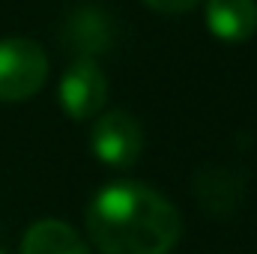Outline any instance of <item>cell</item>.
<instances>
[{
    "mask_svg": "<svg viewBox=\"0 0 257 254\" xmlns=\"http://www.w3.org/2000/svg\"><path fill=\"white\" fill-rule=\"evenodd\" d=\"M180 230L177 206L138 180L105 186L87 206V233L102 254H168Z\"/></svg>",
    "mask_w": 257,
    "mask_h": 254,
    "instance_id": "obj_1",
    "label": "cell"
},
{
    "mask_svg": "<svg viewBox=\"0 0 257 254\" xmlns=\"http://www.w3.org/2000/svg\"><path fill=\"white\" fill-rule=\"evenodd\" d=\"M48 81V57L27 36L0 39V102H24Z\"/></svg>",
    "mask_w": 257,
    "mask_h": 254,
    "instance_id": "obj_2",
    "label": "cell"
},
{
    "mask_svg": "<svg viewBox=\"0 0 257 254\" xmlns=\"http://www.w3.org/2000/svg\"><path fill=\"white\" fill-rule=\"evenodd\" d=\"M90 147H93V156L102 165L128 168L141 159V150H144L141 123L126 111H108L93 123Z\"/></svg>",
    "mask_w": 257,
    "mask_h": 254,
    "instance_id": "obj_3",
    "label": "cell"
},
{
    "mask_svg": "<svg viewBox=\"0 0 257 254\" xmlns=\"http://www.w3.org/2000/svg\"><path fill=\"white\" fill-rule=\"evenodd\" d=\"M57 99H60V108L66 111V117L90 120L108 102V78L96 60L81 57L63 72L60 87H57Z\"/></svg>",
    "mask_w": 257,
    "mask_h": 254,
    "instance_id": "obj_4",
    "label": "cell"
},
{
    "mask_svg": "<svg viewBox=\"0 0 257 254\" xmlns=\"http://www.w3.org/2000/svg\"><path fill=\"white\" fill-rule=\"evenodd\" d=\"M206 27L221 42H248L257 30V0H206Z\"/></svg>",
    "mask_w": 257,
    "mask_h": 254,
    "instance_id": "obj_5",
    "label": "cell"
},
{
    "mask_svg": "<svg viewBox=\"0 0 257 254\" xmlns=\"http://www.w3.org/2000/svg\"><path fill=\"white\" fill-rule=\"evenodd\" d=\"M21 254H90V248L72 224L42 218L27 227L21 239Z\"/></svg>",
    "mask_w": 257,
    "mask_h": 254,
    "instance_id": "obj_6",
    "label": "cell"
},
{
    "mask_svg": "<svg viewBox=\"0 0 257 254\" xmlns=\"http://www.w3.org/2000/svg\"><path fill=\"white\" fill-rule=\"evenodd\" d=\"M150 9H156V12H165V15H177V12H189L194 9L200 0H144Z\"/></svg>",
    "mask_w": 257,
    "mask_h": 254,
    "instance_id": "obj_7",
    "label": "cell"
}]
</instances>
